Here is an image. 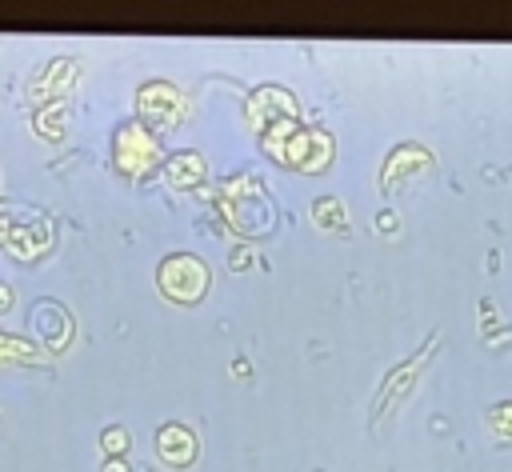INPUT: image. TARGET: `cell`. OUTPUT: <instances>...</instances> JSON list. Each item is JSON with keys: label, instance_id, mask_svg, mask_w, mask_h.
Wrapping results in <instances>:
<instances>
[{"label": "cell", "instance_id": "cell-1", "mask_svg": "<svg viewBox=\"0 0 512 472\" xmlns=\"http://www.w3.org/2000/svg\"><path fill=\"white\" fill-rule=\"evenodd\" d=\"M204 284H208V272H204V264L196 256H168L160 264V288L172 300H184L188 304V300H196L204 292Z\"/></svg>", "mask_w": 512, "mask_h": 472}, {"label": "cell", "instance_id": "cell-2", "mask_svg": "<svg viewBox=\"0 0 512 472\" xmlns=\"http://www.w3.org/2000/svg\"><path fill=\"white\" fill-rule=\"evenodd\" d=\"M116 160H120L124 172H148L152 160H156L152 136H148L144 128H136V124L120 128V132H116Z\"/></svg>", "mask_w": 512, "mask_h": 472}, {"label": "cell", "instance_id": "cell-3", "mask_svg": "<svg viewBox=\"0 0 512 472\" xmlns=\"http://www.w3.org/2000/svg\"><path fill=\"white\" fill-rule=\"evenodd\" d=\"M140 112L156 124H168L176 112H180V96L168 88V84H148L144 96H140Z\"/></svg>", "mask_w": 512, "mask_h": 472}, {"label": "cell", "instance_id": "cell-4", "mask_svg": "<svg viewBox=\"0 0 512 472\" xmlns=\"http://www.w3.org/2000/svg\"><path fill=\"white\" fill-rule=\"evenodd\" d=\"M160 456L172 460V464H188L196 456V440L184 428L168 424V428H160Z\"/></svg>", "mask_w": 512, "mask_h": 472}, {"label": "cell", "instance_id": "cell-5", "mask_svg": "<svg viewBox=\"0 0 512 472\" xmlns=\"http://www.w3.org/2000/svg\"><path fill=\"white\" fill-rule=\"evenodd\" d=\"M184 164L180 168H172V180H188V176H200V164H196V156H180Z\"/></svg>", "mask_w": 512, "mask_h": 472}, {"label": "cell", "instance_id": "cell-6", "mask_svg": "<svg viewBox=\"0 0 512 472\" xmlns=\"http://www.w3.org/2000/svg\"><path fill=\"white\" fill-rule=\"evenodd\" d=\"M104 444H108V452H120V444H124V436H120V432H108V436H104Z\"/></svg>", "mask_w": 512, "mask_h": 472}, {"label": "cell", "instance_id": "cell-7", "mask_svg": "<svg viewBox=\"0 0 512 472\" xmlns=\"http://www.w3.org/2000/svg\"><path fill=\"white\" fill-rule=\"evenodd\" d=\"M4 304H8V288L0 284V308H4Z\"/></svg>", "mask_w": 512, "mask_h": 472}]
</instances>
